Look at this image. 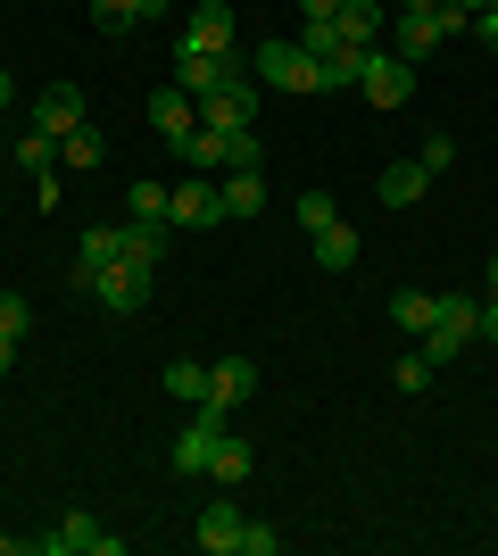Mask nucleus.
I'll list each match as a JSON object with an SVG mask.
<instances>
[{"label": "nucleus", "mask_w": 498, "mask_h": 556, "mask_svg": "<svg viewBox=\"0 0 498 556\" xmlns=\"http://www.w3.org/2000/svg\"><path fill=\"white\" fill-rule=\"evenodd\" d=\"M474 316H482L474 291H432V325H424V357L432 366H449V357H465V349L482 341Z\"/></svg>", "instance_id": "obj_1"}, {"label": "nucleus", "mask_w": 498, "mask_h": 556, "mask_svg": "<svg viewBox=\"0 0 498 556\" xmlns=\"http://www.w3.org/2000/svg\"><path fill=\"white\" fill-rule=\"evenodd\" d=\"M357 92L374 100V109H407V100H416V67H407L399 50H357Z\"/></svg>", "instance_id": "obj_2"}, {"label": "nucleus", "mask_w": 498, "mask_h": 556, "mask_svg": "<svg viewBox=\"0 0 498 556\" xmlns=\"http://www.w3.org/2000/svg\"><path fill=\"white\" fill-rule=\"evenodd\" d=\"M200 125H216V134H233V125H258V75L241 67V75H225L216 92H200Z\"/></svg>", "instance_id": "obj_3"}, {"label": "nucleus", "mask_w": 498, "mask_h": 556, "mask_svg": "<svg viewBox=\"0 0 498 556\" xmlns=\"http://www.w3.org/2000/svg\"><path fill=\"white\" fill-rule=\"evenodd\" d=\"M166 225H175V232H208V225H225V191H216L208 175H183V184L166 191Z\"/></svg>", "instance_id": "obj_4"}, {"label": "nucleus", "mask_w": 498, "mask_h": 556, "mask_svg": "<svg viewBox=\"0 0 498 556\" xmlns=\"http://www.w3.org/2000/svg\"><path fill=\"white\" fill-rule=\"evenodd\" d=\"M92 300L108 307V316H142V307H150V266H142V257L100 266V275H92Z\"/></svg>", "instance_id": "obj_5"}, {"label": "nucleus", "mask_w": 498, "mask_h": 556, "mask_svg": "<svg viewBox=\"0 0 498 556\" xmlns=\"http://www.w3.org/2000/svg\"><path fill=\"white\" fill-rule=\"evenodd\" d=\"M233 432V416L225 407H191V424L175 432V473H208V457H216V441Z\"/></svg>", "instance_id": "obj_6"}, {"label": "nucleus", "mask_w": 498, "mask_h": 556, "mask_svg": "<svg viewBox=\"0 0 498 556\" xmlns=\"http://www.w3.org/2000/svg\"><path fill=\"white\" fill-rule=\"evenodd\" d=\"M250 67H258L266 92H316V59H308L299 42H258V59H250Z\"/></svg>", "instance_id": "obj_7"}, {"label": "nucleus", "mask_w": 498, "mask_h": 556, "mask_svg": "<svg viewBox=\"0 0 498 556\" xmlns=\"http://www.w3.org/2000/svg\"><path fill=\"white\" fill-rule=\"evenodd\" d=\"M191 532H200V548H208V556H241V540H250V515H241L233 498H208Z\"/></svg>", "instance_id": "obj_8"}, {"label": "nucleus", "mask_w": 498, "mask_h": 556, "mask_svg": "<svg viewBox=\"0 0 498 556\" xmlns=\"http://www.w3.org/2000/svg\"><path fill=\"white\" fill-rule=\"evenodd\" d=\"M183 50H233V9L225 0H191V17H183Z\"/></svg>", "instance_id": "obj_9"}, {"label": "nucleus", "mask_w": 498, "mask_h": 556, "mask_svg": "<svg viewBox=\"0 0 498 556\" xmlns=\"http://www.w3.org/2000/svg\"><path fill=\"white\" fill-rule=\"evenodd\" d=\"M75 125H92V116H84V92H75V84H50V92L34 100V134H50V141H67Z\"/></svg>", "instance_id": "obj_10"}, {"label": "nucleus", "mask_w": 498, "mask_h": 556, "mask_svg": "<svg viewBox=\"0 0 498 556\" xmlns=\"http://www.w3.org/2000/svg\"><path fill=\"white\" fill-rule=\"evenodd\" d=\"M225 75H241V59H233V50H225V59H216V50H175V84H183L191 100H200V92H216Z\"/></svg>", "instance_id": "obj_11"}, {"label": "nucleus", "mask_w": 498, "mask_h": 556, "mask_svg": "<svg viewBox=\"0 0 498 556\" xmlns=\"http://www.w3.org/2000/svg\"><path fill=\"white\" fill-rule=\"evenodd\" d=\"M440 9H449V0H440ZM440 9H424V17H399V25H391V50H399L407 67H424L432 50L449 42V34H440Z\"/></svg>", "instance_id": "obj_12"}, {"label": "nucleus", "mask_w": 498, "mask_h": 556, "mask_svg": "<svg viewBox=\"0 0 498 556\" xmlns=\"http://www.w3.org/2000/svg\"><path fill=\"white\" fill-rule=\"evenodd\" d=\"M250 391H258V366H250V357H216V366H208V399H200V407H225V416H233Z\"/></svg>", "instance_id": "obj_13"}, {"label": "nucleus", "mask_w": 498, "mask_h": 556, "mask_svg": "<svg viewBox=\"0 0 498 556\" xmlns=\"http://www.w3.org/2000/svg\"><path fill=\"white\" fill-rule=\"evenodd\" d=\"M150 125H158V134L175 141V150H183V134L200 125V100H191L183 84H166V92H150Z\"/></svg>", "instance_id": "obj_14"}, {"label": "nucleus", "mask_w": 498, "mask_h": 556, "mask_svg": "<svg viewBox=\"0 0 498 556\" xmlns=\"http://www.w3.org/2000/svg\"><path fill=\"white\" fill-rule=\"evenodd\" d=\"M125 257L166 266V257H175V225H166V216H125Z\"/></svg>", "instance_id": "obj_15"}, {"label": "nucleus", "mask_w": 498, "mask_h": 556, "mask_svg": "<svg viewBox=\"0 0 498 556\" xmlns=\"http://www.w3.org/2000/svg\"><path fill=\"white\" fill-rule=\"evenodd\" d=\"M175 0H92V25L100 34H133L142 17H166Z\"/></svg>", "instance_id": "obj_16"}, {"label": "nucleus", "mask_w": 498, "mask_h": 556, "mask_svg": "<svg viewBox=\"0 0 498 556\" xmlns=\"http://www.w3.org/2000/svg\"><path fill=\"white\" fill-rule=\"evenodd\" d=\"M332 25H341V42H349V50H374V34H382V0H341V17H332Z\"/></svg>", "instance_id": "obj_17"}, {"label": "nucleus", "mask_w": 498, "mask_h": 556, "mask_svg": "<svg viewBox=\"0 0 498 556\" xmlns=\"http://www.w3.org/2000/svg\"><path fill=\"white\" fill-rule=\"evenodd\" d=\"M216 191H225V216H258L266 208V175H258V166H233Z\"/></svg>", "instance_id": "obj_18"}, {"label": "nucleus", "mask_w": 498, "mask_h": 556, "mask_svg": "<svg viewBox=\"0 0 498 556\" xmlns=\"http://www.w3.org/2000/svg\"><path fill=\"white\" fill-rule=\"evenodd\" d=\"M424 184H432V175H424L416 159L382 166V208H416V200H424Z\"/></svg>", "instance_id": "obj_19"}, {"label": "nucleus", "mask_w": 498, "mask_h": 556, "mask_svg": "<svg viewBox=\"0 0 498 556\" xmlns=\"http://www.w3.org/2000/svg\"><path fill=\"white\" fill-rule=\"evenodd\" d=\"M308 241H316V266H332V275H341V266H357V232L341 225V216H332L324 232H308Z\"/></svg>", "instance_id": "obj_20"}, {"label": "nucleus", "mask_w": 498, "mask_h": 556, "mask_svg": "<svg viewBox=\"0 0 498 556\" xmlns=\"http://www.w3.org/2000/svg\"><path fill=\"white\" fill-rule=\"evenodd\" d=\"M208 482H250V441H241V432H225V441H216V457H208Z\"/></svg>", "instance_id": "obj_21"}, {"label": "nucleus", "mask_w": 498, "mask_h": 556, "mask_svg": "<svg viewBox=\"0 0 498 556\" xmlns=\"http://www.w3.org/2000/svg\"><path fill=\"white\" fill-rule=\"evenodd\" d=\"M183 166L216 175V166H225V134H216V125H191V134H183Z\"/></svg>", "instance_id": "obj_22"}, {"label": "nucleus", "mask_w": 498, "mask_h": 556, "mask_svg": "<svg viewBox=\"0 0 498 556\" xmlns=\"http://www.w3.org/2000/svg\"><path fill=\"white\" fill-rule=\"evenodd\" d=\"M316 92H357V50H341V59H316Z\"/></svg>", "instance_id": "obj_23"}, {"label": "nucleus", "mask_w": 498, "mask_h": 556, "mask_svg": "<svg viewBox=\"0 0 498 556\" xmlns=\"http://www.w3.org/2000/svg\"><path fill=\"white\" fill-rule=\"evenodd\" d=\"M166 391L200 407V399H208V366H191V357H175V366H166Z\"/></svg>", "instance_id": "obj_24"}, {"label": "nucleus", "mask_w": 498, "mask_h": 556, "mask_svg": "<svg viewBox=\"0 0 498 556\" xmlns=\"http://www.w3.org/2000/svg\"><path fill=\"white\" fill-rule=\"evenodd\" d=\"M9 159H17L25 175H50V159H59V141H50V134H17V150H9Z\"/></svg>", "instance_id": "obj_25"}, {"label": "nucleus", "mask_w": 498, "mask_h": 556, "mask_svg": "<svg viewBox=\"0 0 498 556\" xmlns=\"http://www.w3.org/2000/svg\"><path fill=\"white\" fill-rule=\"evenodd\" d=\"M391 325H399V332H424L432 325V291H399V300H391Z\"/></svg>", "instance_id": "obj_26"}, {"label": "nucleus", "mask_w": 498, "mask_h": 556, "mask_svg": "<svg viewBox=\"0 0 498 556\" xmlns=\"http://www.w3.org/2000/svg\"><path fill=\"white\" fill-rule=\"evenodd\" d=\"M34 332V307H25V291H0V341H25Z\"/></svg>", "instance_id": "obj_27"}, {"label": "nucleus", "mask_w": 498, "mask_h": 556, "mask_svg": "<svg viewBox=\"0 0 498 556\" xmlns=\"http://www.w3.org/2000/svg\"><path fill=\"white\" fill-rule=\"evenodd\" d=\"M266 150H258V125H233V134H225V175H233V166H258Z\"/></svg>", "instance_id": "obj_28"}, {"label": "nucleus", "mask_w": 498, "mask_h": 556, "mask_svg": "<svg viewBox=\"0 0 498 556\" xmlns=\"http://www.w3.org/2000/svg\"><path fill=\"white\" fill-rule=\"evenodd\" d=\"M59 159H67V166H100V134H92V125H75V134L59 141Z\"/></svg>", "instance_id": "obj_29"}, {"label": "nucleus", "mask_w": 498, "mask_h": 556, "mask_svg": "<svg viewBox=\"0 0 498 556\" xmlns=\"http://www.w3.org/2000/svg\"><path fill=\"white\" fill-rule=\"evenodd\" d=\"M416 166H424V175H449V166H457V141H449V134H424V150H416Z\"/></svg>", "instance_id": "obj_30"}, {"label": "nucleus", "mask_w": 498, "mask_h": 556, "mask_svg": "<svg viewBox=\"0 0 498 556\" xmlns=\"http://www.w3.org/2000/svg\"><path fill=\"white\" fill-rule=\"evenodd\" d=\"M332 216H341V200H332V191H308V200H299V225H308V232H324Z\"/></svg>", "instance_id": "obj_31"}, {"label": "nucleus", "mask_w": 498, "mask_h": 556, "mask_svg": "<svg viewBox=\"0 0 498 556\" xmlns=\"http://www.w3.org/2000/svg\"><path fill=\"white\" fill-rule=\"evenodd\" d=\"M125 200H133V216H166V184H133Z\"/></svg>", "instance_id": "obj_32"}, {"label": "nucleus", "mask_w": 498, "mask_h": 556, "mask_svg": "<svg viewBox=\"0 0 498 556\" xmlns=\"http://www.w3.org/2000/svg\"><path fill=\"white\" fill-rule=\"evenodd\" d=\"M424 382H432V357H424V349H416V357H399V391H424Z\"/></svg>", "instance_id": "obj_33"}, {"label": "nucleus", "mask_w": 498, "mask_h": 556, "mask_svg": "<svg viewBox=\"0 0 498 556\" xmlns=\"http://www.w3.org/2000/svg\"><path fill=\"white\" fill-rule=\"evenodd\" d=\"M241 556H283V532H266V523H250V540H241Z\"/></svg>", "instance_id": "obj_34"}, {"label": "nucleus", "mask_w": 498, "mask_h": 556, "mask_svg": "<svg viewBox=\"0 0 498 556\" xmlns=\"http://www.w3.org/2000/svg\"><path fill=\"white\" fill-rule=\"evenodd\" d=\"M474 332H482V341H498V300H490V291H482V316H474Z\"/></svg>", "instance_id": "obj_35"}, {"label": "nucleus", "mask_w": 498, "mask_h": 556, "mask_svg": "<svg viewBox=\"0 0 498 556\" xmlns=\"http://www.w3.org/2000/svg\"><path fill=\"white\" fill-rule=\"evenodd\" d=\"M474 34H482V50L498 59V9H482V17H474Z\"/></svg>", "instance_id": "obj_36"}, {"label": "nucleus", "mask_w": 498, "mask_h": 556, "mask_svg": "<svg viewBox=\"0 0 498 556\" xmlns=\"http://www.w3.org/2000/svg\"><path fill=\"white\" fill-rule=\"evenodd\" d=\"M299 17H341V0H299Z\"/></svg>", "instance_id": "obj_37"}, {"label": "nucleus", "mask_w": 498, "mask_h": 556, "mask_svg": "<svg viewBox=\"0 0 498 556\" xmlns=\"http://www.w3.org/2000/svg\"><path fill=\"white\" fill-rule=\"evenodd\" d=\"M424 9H440V0H399V17H424Z\"/></svg>", "instance_id": "obj_38"}, {"label": "nucleus", "mask_w": 498, "mask_h": 556, "mask_svg": "<svg viewBox=\"0 0 498 556\" xmlns=\"http://www.w3.org/2000/svg\"><path fill=\"white\" fill-rule=\"evenodd\" d=\"M9 366H17V341H0V374H9Z\"/></svg>", "instance_id": "obj_39"}, {"label": "nucleus", "mask_w": 498, "mask_h": 556, "mask_svg": "<svg viewBox=\"0 0 498 556\" xmlns=\"http://www.w3.org/2000/svg\"><path fill=\"white\" fill-rule=\"evenodd\" d=\"M9 100H17V84H9V67H0V109H9Z\"/></svg>", "instance_id": "obj_40"}, {"label": "nucleus", "mask_w": 498, "mask_h": 556, "mask_svg": "<svg viewBox=\"0 0 498 556\" xmlns=\"http://www.w3.org/2000/svg\"><path fill=\"white\" fill-rule=\"evenodd\" d=\"M17 548H25V540H17V532H0V556H17Z\"/></svg>", "instance_id": "obj_41"}, {"label": "nucleus", "mask_w": 498, "mask_h": 556, "mask_svg": "<svg viewBox=\"0 0 498 556\" xmlns=\"http://www.w3.org/2000/svg\"><path fill=\"white\" fill-rule=\"evenodd\" d=\"M482 291H490V300H498V257H490V275H482Z\"/></svg>", "instance_id": "obj_42"}, {"label": "nucleus", "mask_w": 498, "mask_h": 556, "mask_svg": "<svg viewBox=\"0 0 498 556\" xmlns=\"http://www.w3.org/2000/svg\"><path fill=\"white\" fill-rule=\"evenodd\" d=\"M457 9H465V17H482V9H490V0H457Z\"/></svg>", "instance_id": "obj_43"}]
</instances>
